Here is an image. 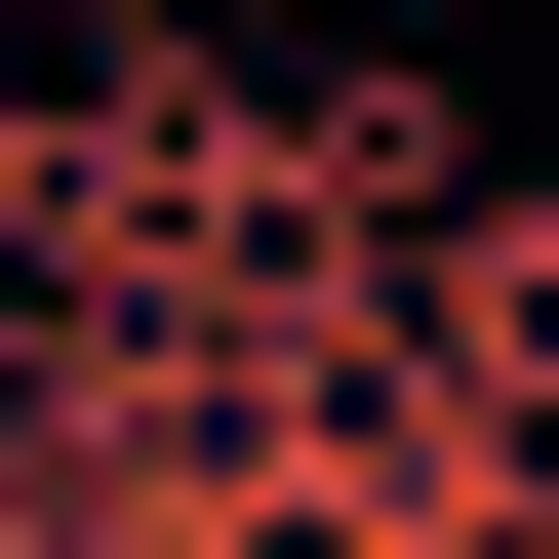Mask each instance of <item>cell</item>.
Listing matches in <instances>:
<instances>
[{
	"label": "cell",
	"mask_w": 559,
	"mask_h": 559,
	"mask_svg": "<svg viewBox=\"0 0 559 559\" xmlns=\"http://www.w3.org/2000/svg\"><path fill=\"white\" fill-rule=\"evenodd\" d=\"M0 280H81V81H0Z\"/></svg>",
	"instance_id": "cell-1"
},
{
	"label": "cell",
	"mask_w": 559,
	"mask_h": 559,
	"mask_svg": "<svg viewBox=\"0 0 559 559\" xmlns=\"http://www.w3.org/2000/svg\"><path fill=\"white\" fill-rule=\"evenodd\" d=\"M40 40H81V81H160V40H200V0H40Z\"/></svg>",
	"instance_id": "cell-2"
}]
</instances>
